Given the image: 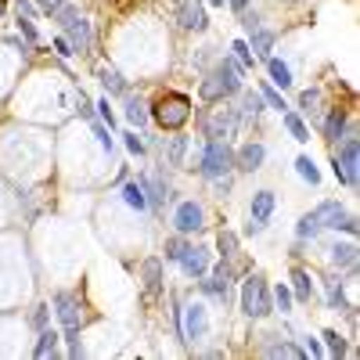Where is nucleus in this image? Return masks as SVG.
Wrapping results in <instances>:
<instances>
[{
	"label": "nucleus",
	"mask_w": 360,
	"mask_h": 360,
	"mask_svg": "<svg viewBox=\"0 0 360 360\" xmlns=\"http://www.w3.org/2000/svg\"><path fill=\"white\" fill-rule=\"evenodd\" d=\"M234 94H242V69L224 58V62L202 79V98L205 101H224V98H234Z\"/></svg>",
	"instance_id": "1"
},
{
	"label": "nucleus",
	"mask_w": 360,
	"mask_h": 360,
	"mask_svg": "<svg viewBox=\"0 0 360 360\" xmlns=\"http://www.w3.org/2000/svg\"><path fill=\"white\" fill-rule=\"evenodd\" d=\"M54 22L65 29V40L72 44V51H79V54H86L90 47H94V33H90V22L72 8V4H62L54 11Z\"/></svg>",
	"instance_id": "2"
},
{
	"label": "nucleus",
	"mask_w": 360,
	"mask_h": 360,
	"mask_svg": "<svg viewBox=\"0 0 360 360\" xmlns=\"http://www.w3.org/2000/svg\"><path fill=\"white\" fill-rule=\"evenodd\" d=\"M242 310L252 321H263V317L274 314V299H270V288H266V281L259 274H249L242 281Z\"/></svg>",
	"instance_id": "3"
},
{
	"label": "nucleus",
	"mask_w": 360,
	"mask_h": 360,
	"mask_svg": "<svg viewBox=\"0 0 360 360\" xmlns=\"http://www.w3.org/2000/svg\"><path fill=\"white\" fill-rule=\"evenodd\" d=\"M202 176L205 180H220L234 169V152L227 148V141H205V152H202V162H198Z\"/></svg>",
	"instance_id": "4"
},
{
	"label": "nucleus",
	"mask_w": 360,
	"mask_h": 360,
	"mask_svg": "<svg viewBox=\"0 0 360 360\" xmlns=\"http://www.w3.org/2000/svg\"><path fill=\"white\" fill-rule=\"evenodd\" d=\"M148 115H155V123L162 127V130H180L191 119V101L184 98V94H169V98H162Z\"/></svg>",
	"instance_id": "5"
},
{
	"label": "nucleus",
	"mask_w": 360,
	"mask_h": 360,
	"mask_svg": "<svg viewBox=\"0 0 360 360\" xmlns=\"http://www.w3.org/2000/svg\"><path fill=\"white\" fill-rule=\"evenodd\" d=\"M356 127H346L342 144L335 148V176L349 188H356Z\"/></svg>",
	"instance_id": "6"
},
{
	"label": "nucleus",
	"mask_w": 360,
	"mask_h": 360,
	"mask_svg": "<svg viewBox=\"0 0 360 360\" xmlns=\"http://www.w3.org/2000/svg\"><path fill=\"white\" fill-rule=\"evenodd\" d=\"M54 314H58V321H62V332H79V328L86 324L83 303L72 292H58L54 295Z\"/></svg>",
	"instance_id": "7"
},
{
	"label": "nucleus",
	"mask_w": 360,
	"mask_h": 360,
	"mask_svg": "<svg viewBox=\"0 0 360 360\" xmlns=\"http://www.w3.org/2000/svg\"><path fill=\"white\" fill-rule=\"evenodd\" d=\"M314 213L321 217V227H332V231H346V234H356V217H349L339 202H321Z\"/></svg>",
	"instance_id": "8"
},
{
	"label": "nucleus",
	"mask_w": 360,
	"mask_h": 360,
	"mask_svg": "<svg viewBox=\"0 0 360 360\" xmlns=\"http://www.w3.org/2000/svg\"><path fill=\"white\" fill-rule=\"evenodd\" d=\"M176 328H180V335H184L188 342H198V339L205 335V328H209V321H205V307H202V303L184 307V310H180Z\"/></svg>",
	"instance_id": "9"
},
{
	"label": "nucleus",
	"mask_w": 360,
	"mask_h": 360,
	"mask_svg": "<svg viewBox=\"0 0 360 360\" xmlns=\"http://www.w3.org/2000/svg\"><path fill=\"white\" fill-rule=\"evenodd\" d=\"M202 220H205V213H202V205H198V202H180V205H176V213H173V227H176L180 234H195V231H202Z\"/></svg>",
	"instance_id": "10"
},
{
	"label": "nucleus",
	"mask_w": 360,
	"mask_h": 360,
	"mask_svg": "<svg viewBox=\"0 0 360 360\" xmlns=\"http://www.w3.org/2000/svg\"><path fill=\"white\" fill-rule=\"evenodd\" d=\"M176 22H180V29H188V33H202V29L209 25L198 0H184V4L176 8Z\"/></svg>",
	"instance_id": "11"
},
{
	"label": "nucleus",
	"mask_w": 360,
	"mask_h": 360,
	"mask_svg": "<svg viewBox=\"0 0 360 360\" xmlns=\"http://www.w3.org/2000/svg\"><path fill=\"white\" fill-rule=\"evenodd\" d=\"M263 159H266V148H263L259 141H249V144H242V152L234 155V169H242V173H256V169L263 166Z\"/></svg>",
	"instance_id": "12"
},
{
	"label": "nucleus",
	"mask_w": 360,
	"mask_h": 360,
	"mask_svg": "<svg viewBox=\"0 0 360 360\" xmlns=\"http://www.w3.org/2000/svg\"><path fill=\"white\" fill-rule=\"evenodd\" d=\"M176 263L184 266V274H191V278H205V270H209V256H205V249H198V245H188L184 256H180Z\"/></svg>",
	"instance_id": "13"
},
{
	"label": "nucleus",
	"mask_w": 360,
	"mask_h": 360,
	"mask_svg": "<svg viewBox=\"0 0 360 360\" xmlns=\"http://www.w3.org/2000/svg\"><path fill=\"white\" fill-rule=\"evenodd\" d=\"M245 33H249V51L256 54V58H263V62H266V58H270V51H274V33H270V29H263V25H256V29H245Z\"/></svg>",
	"instance_id": "14"
},
{
	"label": "nucleus",
	"mask_w": 360,
	"mask_h": 360,
	"mask_svg": "<svg viewBox=\"0 0 360 360\" xmlns=\"http://www.w3.org/2000/svg\"><path fill=\"white\" fill-rule=\"evenodd\" d=\"M144 295L148 299L162 295V259H144Z\"/></svg>",
	"instance_id": "15"
},
{
	"label": "nucleus",
	"mask_w": 360,
	"mask_h": 360,
	"mask_svg": "<svg viewBox=\"0 0 360 360\" xmlns=\"http://www.w3.org/2000/svg\"><path fill=\"white\" fill-rule=\"evenodd\" d=\"M346 108H332L328 112V119H324V137L332 141V144H339L342 141V134H346Z\"/></svg>",
	"instance_id": "16"
},
{
	"label": "nucleus",
	"mask_w": 360,
	"mask_h": 360,
	"mask_svg": "<svg viewBox=\"0 0 360 360\" xmlns=\"http://www.w3.org/2000/svg\"><path fill=\"white\" fill-rule=\"evenodd\" d=\"M234 112H220L217 119H209V123H205V137L209 141H224L227 134H231V127H234Z\"/></svg>",
	"instance_id": "17"
},
{
	"label": "nucleus",
	"mask_w": 360,
	"mask_h": 360,
	"mask_svg": "<svg viewBox=\"0 0 360 360\" xmlns=\"http://www.w3.org/2000/svg\"><path fill=\"white\" fill-rule=\"evenodd\" d=\"M98 79L105 83V90H108V94H130V86H127V79L123 76H119V69H112V65H101L98 69Z\"/></svg>",
	"instance_id": "18"
},
{
	"label": "nucleus",
	"mask_w": 360,
	"mask_h": 360,
	"mask_svg": "<svg viewBox=\"0 0 360 360\" xmlns=\"http://www.w3.org/2000/svg\"><path fill=\"white\" fill-rule=\"evenodd\" d=\"M310 295H314V281L307 270H292V299H299V303H310Z\"/></svg>",
	"instance_id": "19"
},
{
	"label": "nucleus",
	"mask_w": 360,
	"mask_h": 360,
	"mask_svg": "<svg viewBox=\"0 0 360 360\" xmlns=\"http://www.w3.org/2000/svg\"><path fill=\"white\" fill-rule=\"evenodd\" d=\"M58 342H62V335H58V332H51V328H40V342H37L33 356H40V360H47V356H58V353H62V349H58Z\"/></svg>",
	"instance_id": "20"
},
{
	"label": "nucleus",
	"mask_w": 360,
	"mask_h": 360,
	"mask_svg": "<svg viewBox=\"0 0 360 360\" xmlns=\"http://www.w3.org/2000/svg\"><path fill=\"white\" fill-rule=\"evenodd\" d=\"M127 119H130V127H137V130H144L148 127V105L141 101V98H134V94H127Z\"/></svg>",
	"instance_id": "21"
},
{
	"label": "nucleus",
	"mask_w": 360,
	"mask_h": 360,
	"mask_svg": "<svg viewBox=\"0 0 360 360\" xmlns=\"http://www.w3.org/2000/svg\"><path fill=\"white\" fill-rule=\"evenodd\" d=\"M141 188H144V198H148V205H152V209H159V205L166 202V184H162V180L141 176Z\"/></svg>",
	"instance_id": "22"
},
{
	"label": "nucleus",
	"mask_w": 360,
	"mask_h": 360,
	"mask_svg": "<svg viewBox=\"0 0 360 360\" xmlns=\"http://www.w3.org/2000/svg\"><path fill=\"white\" fill-rule=\"evenodd\" d=\"M266 72H270V83L274 86H281V90L292 86V69L285 62H278V58H266Z\"/></svg>",
	"instance_id": "23"
},
{
	"label": "nucleus",
	"mask_w": 360,
	"mask_h": 360,
	"mask_svg": "<svg viewBox=\"0 0 360 360\" xmlns=\"http://www.w3.org/2000/svg\"><path fill=\"white\" fill-rule=\"evenodd\" d=\"M123 202H127L130 209H137V213H144V209H148V198H144L141 180H130V184H123Z\"/></svg>",
	"instance_id": "24"
},
{
	"label": "nucleus",
	"mask_w": 360,
	"mask_h": 360,
	"mask_svg": "<svg viewBox=\"0 0 360 360\" xmlns=\"http://www.w3.org/2000/svg\"><path fill=\"white\" fill-rule=\"evenodd\" d=\"M285 115V127H288V134H292V141H299V144H307L310 141V130H307V123H303V115H295V112H281Z\"/></svg>",
	"instance_id": "25"
},
{
	"label": "nucleus",
	"mask_w": 360,
	"mask_h": 360,
	"mask_svg": "<svg viewBox=\"0 0 360 360\" xmlns=\"http://www.w3.org/2000/svg\"><path fill=\"white\" fill-rule=\"evenodd\" d=\"M270 213H274V191H256L252 195V217L270 220Z\"/></svg>",
	"instance_id": "26"
},
{
	"label": "nucleus",
	"mask_w": 360,
	"mask_h": 360,
	"mask_svg": "<svg viewBox=\"0 0 360 360\" xmlns=\"http://www.w3.org/2000/svg\"><path fill=\"white\" fill-rule=\"evenodd\" d=\"M324 227H321V217L317 213H307L303 220H299L295 224V238H299V242H307V238H317Z\"/></svg>",
	"instance_id": "27"
},
{
	"label": "nucleus",
	"mask_w": 360,
	"mask_h": 360,
	"mask_svg": "<svg viewBox=\"0 0 360 360\" xmlns=\"http://www.w3.org/2000/svg\"><path fill=\"white\" fill-rule=\"evenodd\" d=\"M263 356H295L299 360V356H303V349H299L295 342H285L281 339V342H263Z\"/></svg>",
	"instance_id": "28"
},
{
	"label": "nucleus",
	"mask_w": 360,
	"mask_h": 360,
	"mask_svg": "<svg viewBox=\"0 0 360 360\" xmlns=\"http://www.w3.org/2000/svg\"><path fill=\"white\" fill-rule=\"evenodd\" d=\"M295 169H299V176H303L307 184H314V188L321 184V169L314 166V159H310V155H299V159H295Z\"/></svg>",
	"instance_id": "29"
},
{
	"label": "nucleus",
	"mask_w": 360,
	"mask_h": 360,
	"mask_svg": "<svg viewBox=\"0 0 360 360\" xmlns=\"http://www.w3.org/2000/svg\"><path fill=\"white\" fill-rule=\"evenodd\" d=\"M259 98H263V105L278 108V112H285V108H288V105H285V98L278 94V86L270 83V79H266V83H259Z\"/></svg>",
	"instance_id": "30"
},
{
	"label": "nucleus",
	"mask_w": 360,
	"mask_h": 360,
	"mask_svg": "<svg viewBox=\"0 0 360 360\" xmlns=\"http://www.w3.org/2000/svg\"><path fill=\"white\" fill-rule=\"evenodd\" d=\"M263 112V98L259 90H249V94H242V119H256Z\"/></svg>",
	"instance_id": "31"
},
{
	"label": "nucleus",
	"mask_w": 360,
	"mask_h": 360,
	"mask_svg": "<svg viewBox=\"0 0 360 360\" xmlns=\"http://www.w3.org/2000/svg\"><path fill=\"white\" fill-rule=\"evenodd\" d=\"M332 263L353 270V266H356V245H335V249H332Z\"/></svg>",
	"instance_id": "32"
},
{
	"label": "nucleus",
	"mask_w": 360,
	"mask_h": 360,
	"mask_svg": "<svg viewBox=\"0 0 360 360\" xmlns=\"http://www.w3.org/2000/svg\"><path fill=\"white\" fill-rule=\"evenodd\" d=\"M217 249H220V256H224V259L238 256V234H234V231H220V238H217Z\"/></svg>",
	"instance_id": "33"
},
{
	"label": "nucleus",
	"mask_w": 360,
	"mask_h": 360,
	"mask_svg": "<svg viewBox=\"0 0 360 360\" xmlns=\"http://www.w3.org/2000/svg\"><path fill=\"white\" fill-rule=\"evenodd\" d=\"M184 152H188V137H169V166H180L184 162Z\"/></svg>",
	"instance_id": "34"
},
{
	"label": "nucleus",
	"mask_w": 360,
	"mask_h": 360,
	"mask_svg": "<svg viewBox=\"0 0 360 360\" xmlns=\"http://www.w3.org/2000/svg\"><path fill=\"white\" fill-rule=\"evenodd\" d=\"M202 292H209V295H217V299H224V303H227V281H224L220 274L205 278V281H202Z\"/></svg>",
	"instance_id": "35"
},
{
	"label": "nucleus",
	"mask_w": 360,
	"mask_h": 360,
	"mask_svg": "<svg viewBox=\"0 0 360 360\" xmlns=\"http://www.w3.org/2000/svg\"><path fill=\"white\" fill-rule=\"evenodd\" d=\"M321 339H324V346H328V353H332V356H346V353H349V346L342 342L339 332H324Z\"/></svg>",
	"instance_id": "36"
},
{
	"label": "nucleus",
	"mask_w": 360,
	"mask_h": 360,
	"mask_svg": "<svg viewBox=\"0 0 360 360\" xmlns=\"http://www.w3.org/2000/svg\"><path fill=\"white\" fill-rule=\"evenodd\" d=\"M231 51H234V58H238V69H252V51H249L245 40H234Z\"/></svg>",
	"instance_id": "37"
},
{
	"label": "nucleus",
	"mask_w": 360,
	"mask_h": 360,
	"mask_svg": "<svg viewBox=\"0 0 360 360\" xmlns=\"http://www.w3.org/2000/svg\"><path fill=\"white\" fill-rule=\"evenodd\" d=\"M317 105H321V90H303V94H299V108L307 115H317Z\"/></svg>",
	"instance_id": "38"
},
{
	"label": "nucleus",
	"mask_w": 360,
	"mask_h": 360,
	"mask_svg": "<svg viewBox=\"0 0 360 360\" xmlns=\"http://www.w3.org/2000/svg\"><path fill=\"white\" fill-rule=\"evenodd\" d=\"M18 33L29 40V44H37L40 40V33H37V25H33V18H25V15H18Z\"/></svg>",
	"instance_id": "39"
},
{
	"label": "nucleus",
	"mask_w": 360,
	"mask_h": 360,
	"mask_svg": "<svg viewBox=\"0 0 360 360\" xmlns=\"http://www.w3.org/2000/svg\"><path fill=\"white\" fill-rule=\"evenodd\" d=\"M274 303H278V310H281V314H288V310H292V288L278 285V292H274Z\"/></svg>",
	"instance_id": "40"
},
{
	"label": "nucleus",
	"mask_w": 360,
	"mask_h": 360,
	"mask_svg": "<svg viewBox=\"0 0 360 360\" xmlns=\"http://www.w3.org/2000/svg\"><path fill=\"white\" fill-rule=\"evenodd\" d=\"M90 127H94V137H98V144L105 148V152H112V134L98 123V119H90Z\"/></svg>",
	"instance_id": "41"
},
{
	"label": "nucleus",
	"mask_w": 360,
	"mask_h": 360,
	"mask_svg": "<svg viewBox=\"0 0 360 360\" xmlns=\"http://www.w3.org/2000/svg\"><path fill=\"white\" fill-rule=\"evenodd\" d=\"M123 141H127V152H130V155H144V152H148L144 141H141L134 130H130V134H123Z\"/></svg>",
	"instance_id": "42"
},
{
	"label": "nucleus",
	"mask_w": 360,
	"mask_h": 360,
	"mask_svg": "<svg viewBox=\"0 0 360 360\" xmlns=\"http://www.w3.org/2000/svg\"><path fill=\"white\" fill-rule=\"evenodd\" d=\"M184 249H188V245L180 242V238H173V242H166V259H173V263H176L180 256H184Z\"/></svg>",
	"instance_id": "43"
},
{
	"label": "nucleus",
	"mask_w": 360,
	"mask_h": 360,
	"mask_svg": "<svg viewBox=\"0 0 360 360\" xmlns=\"http://www.w3.org/2000/svg\"><path fill=\"white\" fill-rule=\"evenodd\" d=\"M54 51H58V58H72V54H76L72 44H69L65 37H54Z\"/></svg>",
	"instance_id": "44"
},
{
	"label": "nucleus",
	"mask_w": 360,
	"mask_h": 360,
	"mask_svg": "<svg viewBox=\"0 0 360 360\" xmlns=\"http://www.w3.org/2000/svg\"><path fill=\"white\" fill-rule=\"evenodd\" d=\"M47 321H51V310H47V307H37V310H33V328L40 332V328H47Z\"/></svg>",
	"instance_id": "45"
},
{
	"label": "nucleus",
	"mask_w": 360,
	"mask_h": 360,
	"mask_svg": "<svg viewBox=\"0 0 360 360\" xmlns=\"http://www.w3.org/2000/svg\"><path fill=\"white\" fill-rule=\"evenodd\" d=\"M15 8H18V15H25V18H33V15H37L33 0H15Z\"/></svg>",
	"instance_id": "46"
},
{
	"label": "nucleus",
	"mask_w": 360,
	"mask_h": 360,
	"mask_svg": "<svg viewBox=\"0 0 360 360\" xmlns=\"http://www.w3.org/2000/svg\"><path fill=\"white\" fill-rule=\"evenodd\" d=\"M303 346H307L303 353H310V356H324V346H321L317 339H303Z\"/></svg>",
	"instance_id": "47"
},
{
	"label": "nucleus",
	"mask_w": 360,
	"mask_h": 360,
	"mask_svg": "<svg viewBox=\"0 0 360 360\" xmlns=\"http://www.w3.org/2000/svg\"><path fill=\"white\" fill-rule=\"evenodd\" d=\"M79 115H83V119H94V108H90V101H86L83 90H79Z\"/></svg>",
	"instance_id": "48"
},
{
	"label": "nucleus",
	"mask_w": 360,
	"mask_h": 360,
	"mask_svg": "<svg viewBox=\"0 0 360 360\" xmlns=\"http://www.w3.org/2000/svg\"><path fill=\"white\" fill-rule=\"evenodd\" d=\"M37 4H40V8L47 11V15H54L58 8H62V4H65V0H37Z\"/></svg>",
	"instance_id": "49"
},
{
	"label": "nucleus",
	"mask_w": 360,
	"mask_h": 360,
	"mask_svg": "<svg viewBox=\"0 0 360 360\" xmlns=\"http://www.w3.org/2000/svg\"><path fill=\"white\" fill-rule=\"evenodd\" d=\"M98 108H101V119H105V123L112 127V123H115V119H112V108H108V98H101V101H98Z\"/></svg>",
	"instance_id": "50"
},
{
	"label": "nucleus",
	"mask_w": 360,
	"mask_h": 360,
	"mask_svg": "<svg viewBox=\"0 0 360 360\" xmlns=\"http://www.w3.org/2000/svg\"><path fill=\"white\" fill-rule=\"evenodd\" d=\"M263 227H266V220H256V217H249V234H263Z\"/></svg>",
	"instance_id": "51"
},
{
	"label": "nucleus",
	"mask_w": 360,
	"mask_h": 360,
	"mask_svg": "<svg viewBox=\"0 0 360 360\" xmlns=\"http://www.w3.org/2000/svg\"><path fill=\"white\" fill-rule=\"evenodd\" d=\"M227 4H231V8H234V11H238V15H242V11H245V8H249V0H227Z\"/></svg>",
	"instance_id": "52"
},
{
	"label": "nucleus",
	"mask_w": 360,
	"mask_h": 360,
	"mask_svg": "<svg viewBox=\"0 0 360 360\" xmlns=\"http://www.w3.org/2000/svg\"><path fill=\"white\" fill-rule=\"evenodd\" d=\"M209 4H213V8H220V4H224V0H209Z\"/></svg>",
	"instance_id": "53"
},
{
	"label": "nucleus",
	"mask_w": 360,
	"mask_h": 360,
	"mask_svg": "<svg viewBox=\"0 0 360 360\" xmlns=\"http://www.w3.org/2000/svg\"><path fill=\"white\" fill-rule=\"evenodd\" d=\"M0 15H4V0H0Z\"/></svg>",
	"instance_id": "54"
}]
</instances>
